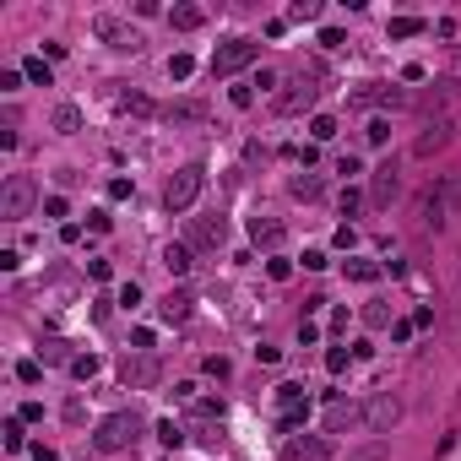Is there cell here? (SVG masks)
Masks as SVG:
<instances>
[{"mask_svg": "<svg viewBox=\"0 0 461 461\" xmlns=\"http://www.w3.org/2000/svg\"><path fill=\"white\" fill-rule=\"evenodd\" d=\"M358 207H364V195H358V190H342V217H353Z\"/></svg>", "mask_w": 461, "mask_h": 461, "instance_id": "cell-45", "label": "cell"}, {"mask_svg": "<svg viewBox=\"0 0 461 461\" xmlns=\"http://www.w3.org/2000/svg\"><path fill=\"white\" fill-rule=\"evenodd\" d=\"M17 380H22V385H39V380H43V364H39V358H22V364H17Z\"/></svg>", "mask_w": 461, "mask_h": 461, "instance_id": "cell-27", "label": "cell"}, {"mask_svg": "<svg viewBox=\"0 0 461 461\" xmlns=\"http://www.w3.org/2000/svg\"><path fill=\"white\" fill-rule=\"evenodd\" d=\"M33 207H39V179L11 174L6 190H0V217H6V223H22V217H33Z\"/></svg>", "mask_w": 461, "mask_h": 461, "instance_id": "cell-3", "label": "cell"}, {"mask_svg": "<svg viewBox=\"0 0 461 461\" xmlns=\"http://www.w3.org/2000/svg\"><path fill=\"white\" fill-rule=\"evenodd\" d=\"M201 185H207V168L201 163H185L174 179H168V190H163V207L179 217V212H190L195 207V195H201Z\"/></svg>", "mask_w": 461, "mask_h": 461, "instance_id": "cell-4", "label": "cell"}, {"mask_svg": "<svg viewBox=\"0 0 461 461\" xmlns=\"http://www.w3.org/2000/svg\"><path fill=\"white\" fill-rule=\"evenodd\" d=\"M288 190H294V201H315V195H320V174H304V168H298L294 179H288Z\"/></svg>", "mask_w": 461, "mask_h": 461, "instance_id": "cell-18", "label": "cell"}, {"mask_svg": "<svg viewBox=\"0 0 461 461\" xmlns=\"http://www.w3.org/2000/svg\"><path fill=\"white\" fill-rule=\"evenodd\" d=\"M418 331V326H413V320H397V326H391V342H407V336Z\"/></svg>", "mask_w": 461, "mask_h": 461, "instance_id": "cell-49", "label": "cell"}, {"mask_svg": "<svg viewBox=\"0 0 461 461\" xmlns=\"http://www.w3.org/2000/svg\"><path fill=\"white\" fill-rule=\"evenodd\" d=\"M0 147H6V152L17 147V120H6V125H0Z\"/></svg>", "mask_w": 461, "mask_h": 461, "instance_id": "cell-46", "label": "cell"}, {"mask_svg": "<svg viewBox=\"0 0 461 461\" xmlns=\"http://www.w3.org/2000/svg\"><path fill=\"white\" fill-rule=\"evenodd\" d=\"M163 266L174 277H185L190 272V245H163Z\"/></svg>", "mask_w": 461, "mask_h": 461, "instance_id": "cell-19", "label": "cell"}, {"mask_svg": "<svg viewBox=\"0 0 461 461\" xmlns=\"http://www.w3.org/2000/svg\"><path fill=\"white\" fill-rule=\"evenodd\" d=\"M6 450H33L27 434H22V418H6Z\"/></svg>", "mask_w": 461, "mask_h": 461, "instance_id": "cell-24", "label": "cell"}, {"mask_svg": "<svg viewBox=\"0 0 461 461\" xmlns=\"http://www.w3.org/2000/svg\"><path fill=\"white\" fill-rule=\"evenodd\" d=\"M445 147V125H434L429 136H418V158H429V152H440Z\"/></svg>", "mask_w": 461, "mask_h": 461, "instance_id": "cell-29", "label": "cell"}, {"mask_svg": "<svg viewBox=\"0 0 461 461\" xmlns=\"http://www.w3.org/2000/svg\"><path fill=\"white\" fill-rule=\"evenodd\" d=\"M190 71H195V60H190V55H174V60H168V76H174V82H185Z\"/></svg>", "mask_w": 461, "mask_h": 461, "instance_id": "cell-31", "label": "cell"}, {"mask_svg": "<svg viewBox=\"0 0 461 461\" xmlns=\"http://www.w3.org/2000/svg\"><path fill=\"white\" fill-rule=\"evenodd\" d=\"M250 87H261V92H272V87H282V76H277V71H255V76H250Z\"/></svg>", "mask_w": 461, "mask_h": 461, "instance_id": "cell-43", "label": "cell"}, {"mask_svg": "<svg viewBox=\"0 0 461 461\" xmlns=\"http://www.w3.org/2000/svg\"><path fill=\"white\" fill-rule=\"evenodd\" d=\"M391 142V120H369V147H385Z\"/></svg>", "mask_w": 461, "mask_h": 461, "instance_id": "cell-32", "label": "cell"}, {"mask_svg": "<svg viewBox=\"0 0 461 461\" xmlns=\"http://www.w3.org/2000/svg\"><path fill=\"white\" fill-rule=\"evenodd\" d=\"M92 33H98L109 49H120V55H142V49H147V33H142L136 22H120V17H98Z\"/></svg>", "mask_w": 461, "mask_h": 461, "instance_id": "cell-5", "label": "cell"}, {"mask_svg": "<svg viewBox=\"0 0 461 461\" xmlns=\"http://www.w3.org/2000/svg\"><path fill=\"white\" fill-rule=\"evenodd\" d=\"M288 17H294V22H315V17H320V6H315V0H298Z\"/></svg>", "mask_w": 461, "mask_h": 461, "instance_id": "cell-42", "label": "cell"}, {"mask_svg": "<svg viewBox=\"0 0 461 461\" xmlns=\"http://www.w3.org/2000/svg\"><path fill=\"white\" fill-rule=\"evenodd\" d=\"M49 125L60 130V136H76V130H82V109H76V104H60L55 114H49Z\"/></svg>", "mask_w": 461, "mask_h": 461, "instance_id": "cell-17", "label": "cell"}, {"mask_svg": "<svg viewBox=\"0 0 461 461\" xmlns=\"http://www.w3.org/2000/svg\"><path fill=\"white\" fill-rule=\"evenodd\" d=\"M22 76H27L33 87H49V82H55V71H49V60H39V55H33V60L22 65Z\"/></svg>", "mask_w": 461, "mask_h": 461, "instance_id": "cell-21", "label": "cell"}, {"mask_svg": "<svg viewBox=\"0 0 461 461\" xmlns=\"http://www.w3.org/2000/svg\"><path fill=\"white\" fill-rule=\"evenodd\" d=\"M364 423L375 429V434H391L401 423V401L391 397V391H380V397H369V407H364Z\"/></svg>", "mask_w": 461, "mask_h": 461, "instance_id": "cell-8", "label": "cell"}, {"mask_svg": "<svg viewBox=\"0 0 461 461\" xmlns=\"http://www.w3.org/2000/svg\"><path fill=\"white\" fill-rule=\"evenodd\" d=\"M114 109H120V114H136V120H147V114H158L147 92H114Z\"/></svg>", "mask_w": 461, "mask_h": 461, "instance_id": "cell-16", "label": "cell"}, {"mask_svg": "<svg viewBox=\"0 0 461 461\" xmlns=\"http://www.w3.org/2000/svg\"><path fill=\"white\" fill-rule=\"evenodd\" d=\"M223 239H228L223 217H195L190 223V245H201V250H223Z\"/></svg>", "mask_w": 461, "mask_h": 461, "instance_id": "cell-10", "label": "cell"}, {"mask_svg": "<svg viewBox=\"0 0 461 461\" xmlns=\"http://www.w3.org/2000/svg\"><path fill=\"white\" fill-rule=\"evenodd\" d=\"M397 190H401L397 168H391V163L375 168V179H369V201H375V207H391V201H397Z\"/></svg>", "mask_w": 461, "mask_h": 461, "instance_id": "cell-13", "label": "cell"}, {"mask_svg": "<svg viewBox=\"0 0 461 461\" xmlns=\"http://www.w3.org/2000/svg\"><path fill=\"white\" fill-rule=\"evenodd\" d=\"M364 320H369V326H391V310H385V304H380V298H375V304L364 310Z\"/></svg>", "mask_w": 461, "mask_h": 461, "instance_id": "cell-39", "label": "cell"}, {"mask_svg": "<svg viewBox=\"0 0 461 461\" xmlns=\"http://www.w3.org/2000/svg\"><path fill=\"white\" fill-rule=\"evenodd\" d=\"M158 315H163L168 326H174V320H190V298H185V294H179V298L168 294V298H163V304H158Z\"/></svg>", "mask_w": 461, "mask_h": 461, "instance_id": "cell-20", "label": "cell"}, {"mask_svg": "<svg viewBox=\"0 0 461 461\" xmlns=\"http://www.w3.org/2000/svg\"><path fill=\"white\" fill-rule=\"evenodd\" d=\"M228 98H233V109H250V104H255V87H250V82H239Z\"/></svg>", "mask_w": 461, "mask_h": 461, "instance_id": "cell-38", "label": "cell"}, {"mask_svg": "<svg viewBox=\"0 0 461 461\" xmlns=\"http://www.w3.org/2000/svg\"><path fill=\"white\" fill-rule=\"evenodd\" d=\"M277 456L282 461H326V434H288Z\"/></svg>", "mask_w": 461, "mask_h": 461, "instance_id": "cell-9", "label": "cell"}, {"mask_svg": "<svg viewBox=\"0 0 461 461\" xmlns=\"http://www.w3.org/2000/svg\"><path fill=\"white\" fill-rule=\"evenodd\" d=\"M120 375L136 380V385H147V380H152V364H130V358H125V369H120Z\"/></svg>", "mask_w": 461, "mask_h": 461, "instance_id": "cell-34", "label": "cell"}, {"mask_svg": "<svg viewBox=\"0 0 461 461\" xmlns=\"http://www.w3.org/2000/svg\"><path fill=\"white\" fill-rule=\"evenodd\" d=\"M320 104V82H315L310 71H294V76H282V87L272 92V109L282 120H298V114H310Z\"/></svg>", "mask_w": 461, "mask_h": 461, "instance_id": "cell-1", "label": "cell"}, {"mask_svg": "<svg viewBox=\"0 0 461 461\" xmlns=\"http://www.w3.org/2000/svg\"><path fill=\"white\" fill-rule=\"evenodd\" d=\"M255 55H261L255 39H228L217 55H212V76H239L245 65H255Z\"/></svg>", "mask_w": 461, "mask_h": 461, "instance_id": "cell-6", "label": "cell"}, {"mask_svg": "<svg viewBox=\"0 0 461 461\" xmlns=\"http://www.w3.org/2000/svg\"><path fill=\"white\" fill-rule=\"evenodd\" d=\"M158 440H163V445H179V440H185V429H179L174 418H163V423H158Z\"/></svg>", "mask_w": 461, "mask_h": 461, "instance_id": "cell-33", "label": "cell"}, {"mask_svg": "<svg viewBox=\"0 0 461 461\" xmlns=\"http://www.w3.org/2000/svg\"><path fill=\"white\" fill-rule=\"evenodd\" d=\"M266 272H272V282H288V277H294V266H288V261H272Z\"/></svg>", "mask_w": 461, "mask_h": 461, "instance_id": "cell-48", "label": "cell"}, {"mask_svg": "<svg viewBox=\"0 0 461 461\" xmlns=\"http://www.w3.org/2000/svg\"><path fill=\"white\" fill-rule=\"evenodd\" d=\"M320 43H326V49H342L348 39H342V27H326V33H320Z\"/></svg>", "mask_w": 461, "mask_h": 461, "instance_id": "cell-50", "label": "cell"}, {"mask_svg": "<svg viewBox=\"0 0 461 461\" xmlns=\"http://www.w3.org/2000/svg\"><path fill=\"white\" fill-rule=\"evenodd\" d=\"M158 120H163V125H201V120H207V104H195V98H179V104L158 109Z\"/></svg>", "mask_w": 461, "mask_h": 461, "instance_id": "cell-11", "label": "cell"}, {"mask_svg": "<svg viewBox=\"0 0 461 461\" xmlns=\"http://www.w3.org/2000/svg\"><path fill=\"white\" fill-rule=\"evenodd\" d=\"M17 418H22V423H43V401H22Z\"/></svg>", "mask_w": 461, "mask_h": 461, "instance_id": "cell-41", "label": "cell"}, {"mask_svg": "<svg viewBox=\"0 0 461 461\" xmlns=\"http://www.w3.org/2000/svg\"><path fill=\"white\" fill-rule=\"evenodd\" d=\"M71 375H76V380H92V375H98V358H92V353H76V358H71Z\"/></svg>", "mask_w": 461, "mask_h": 461, "instance_id": "cell-26", "label": "cell"}, {"mask_svg": "<svg viewBox=\"0 0 461 461\" xmlns=\"http://www.w3.org/2000/svg\"><path fill=\"white\" fill-rule=\"evenodd\" d=\"M456 201H461V179H440V190H429V195H423V223H434V228H440Z\"/></svg>", "mask_w": 461, "mask_h": 461, "instance_id": "cell-7", "label": "cell"}, {"mask_svg": "<svg viewBox=\"0 0 461 461\" xmlns=\"http://www.w3.org/2000/svg\"><path fill=\"white\" fill-rule=\"evenodd\" d=\"M109 201H130V179H125V174L109 179Z\"/></svg>", "mask_w": 461, "mask_h": 461, "instance_id": "cell-36", "label": "cell"}, {"mask_svg": "<svg viewBox=\"0 0 461 461\" xmlns=\"http://www.w3.org/2000/svg\"><path fill=\"white\" fill-rule=\"evenodd\" d=\"M391 456V445L385 440H375V445H358V450H348V461H385Z\"/></svg>", "mask_w": 461, "mask_h": 461, "instance_id": "cell-22", "label": "cell"}, {"mask_svg": "<svg viewBox=\"0 0 461 461\" xmlns=\"http://www.w3.org/2000/svg\"><path fill=\"white\" fill-rule=\"evenodd\" d=\"M310 136H315V142H331V136H336V120H331V114H315V120H310Z\"/></svg>", "mask_w": 461, "mask_h": 461, "instance_id": "cell-25", "label": "cell"}, {"mask_svg": "<svg viewBox=\"0 0 461 461\" xmlns=\"http://www.w3.org/2000/svg\"><path fill=\"white\" fill-rule=\"evenodd\" d=\"M22 82H27V76H22V71H6V76H0V92H17Z\"/></svg>", "mask_w": 461, "mask_h": 461, "instance_id": "cell-47", "label": "cell"}, {"mask_svg": "<svg viewBox=\"0 0 461 461\" xmlns=\"http://www.w3.org/2000/svg\"><path fill=\"white\" fill-rule=\"evenodd\" d=\"M87 228H92V233H109V212L92 207V212H87Z\"/></svg>", "mask_w": 461, "mask_h": 461, "instance_id": "cell-44", "label": "cell"}, {"mask_svg": "<svg viewBox=\"0 0 461 461\" xmlns=\"http://www.w3.org/2000/svg\"><path fill=\"white\" fill-rule=\"evenodd\" d=\"M120 304L136 310V304H142V282H120Z\"/></svg>", "mask_w": 461, "mask_h": 461, "instance_id": "cell-37", "label": "cell"}, {"mask_svg": "<svg viewBox=\"0 0 461 461\" xmlns=\"http://www.w3.org/2000/svg\"><path fill=\"white\" fill-rule=\"evenodd\" d=\"M336 174H342V179L364 174V158H358V152H342V158H336Z\"/></svg>", "mask_w": 461, "mask_h": 461, "instance_id": "cell-30", "label": "cell"}, {"mask_svg": "<svg viewBox=\"0 0 461 461\" xmlns=\"http://www.w3.org/2000/svg\"><path fill=\"white\" fill-rule=\"evenodd\" d=\"M136 440H142V418H136V413H109V418L98 423V434H92V445H98L104 456H114V450H130Z\"/></svg>", "mask_w": 461, "mask_h": 461, "instance_id": "cell-2", "label": "cell"}, {"mask_svg": "<svg viewBox=\"0 0 461 461\" xmlns=\"http://www.w3.org/2000/svg\"><path fill=\"white\" fill-rule=\"evenodd\" d=\"M250 239L261 245V250H277V245L288 239V228H282L277 217H250Z\"/></svg>", "mask_w": 461, "mask_h": 461, "instance_id": "cell-14", "label": "cell"}, {"mask_svg": "<svg viewBox=\"0 0 461 461\" xmlns=\"http://www.w3.org/2000/svg\"><path fill=\"white\" fill-rule=\"evenodd\" d=\"M331 245H336V250H353V245H358V233H353V223H342V228H336V233H331Z\"/></svg>", "mask_w": 461, "mask_h": 461, "instance_id": "cell-35", "label": "cell"}, {"mask_svg": "<svg viewBox=\"0 0 461 461\" xmlns=\"http://www.w3.org/2000/svg\"><path fill=\"white\" fill-rule=\"evenodd\" d=\"M358 418H364V413H358L348 397H331V401H326V434H342V429H353Z\"/></svg>", "mask_w": 461, "mask_h": 461, "instance_id": "cell-12", "label": "cell"}, {"mask_svg": "<svg viewBox=\"0 0 461 461\" xmlns=\"http://www.w3.org/2000/svg\"><path fill=\"white\" fill-rule=\"evenodd\" d=\"M423 22L418 17H391V39H418Z\"/></svg>", "mask_w": 461, "mask_h": 461, "instance_id": "cell-23", "label": "cell"}, {"mask_svg": "<svg viewBox=\"0 0 461 461\" xmlns=\"http://www.w3.org/2000/svg\"><path fill=\"white\" fill-rule=\"evenodd\" d=\"M348 277H353V282H375L380 266H375V261H348Z\"/></svg>", "mask_w": 461, "mask_h": 461, "instance_id": "cell-28", "label": "cell"}, {"mask_svg": "<svg viewBox=\"0 0 461 461\" xmlns=\"http://www.w3.org/2000/svg\"><path fill=\"white\" fill-rule=\"evenodd\" d=\"M201 22H207V11H201V6H190V0L168 6V27H174V33H195Z\"/></svg>", "mask_w": 461, "mask_h": 461, "instance_id": "cell-15", "label": "cell"}, {"mask_svg": "<svg viewBox=\"0 0 461 461\" xmlns=\"http://www.w3.org/2000/svg\"><path fill=\"white\" fill-rule=\"evenodd\" d=\"M348 358H353L348 348H331V353H326V369H331V375H342V369H348Z\"/></svg>", "mask_w": 461, "mask_h": 461, "instance_id": "cell-40", "label": "cell"}]
</instances>
